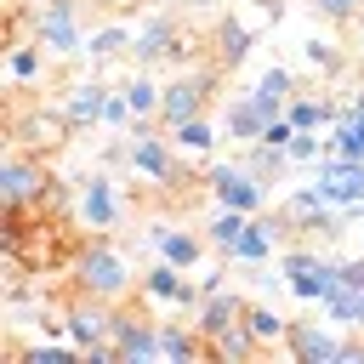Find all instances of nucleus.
I'll use <instances>...</instances> for the list:
<instances>
[{
	"instance_id": "37",
	"label": "nucleus",
	"mask_w": 364,
	"mask_h": 364,
	"mask_svg": "<svg viewBox=\"0 0 364 364\" xmlns=\"http://www.w3.org/2000/svg\"><path fill=\"white\" fill-rule=\"evenodd\" d=\"M341 284H358V290H364V250L341 262Z\"/></svg>"
},
{
	"instance_id": "33",
	"label": "nucleus",
	"mask_w": 364,
	"mask_h": 364,
	"mask_svg": "<svg viewBox=\"0 0 364 364\" xmlns=\"http://www.w3.org/2000/svg\"><path fill=\"white\" fill-rule=\"evenodd\" d=\"M301 63H307L313 74H330V80H336V74L347 68V57H341V51H336L330 40H301Z\"/></svg>"
},
{
	"instance_id": "38",
	"label": "nucleus",
	"mask_w": 364,
	"mask_h": 364,
	"mask_svg": "<svg viewBox=\"0 0 364 364\" xmlns=\"http://www.w3.org/2000/svg\"><path fill=\"white\" fill-rule=\"evenodd\" d=\"M199 290H205V296H216V290H228V284H222V267H199Z\"/></svg>"
},
{
	"instance_id": "32",
	"label": "nucleus",
	"mask_w": 364,
	"mask_h": 364,
	"mask_svg": "<svg viewBox=\"0 0 364 364\" xmlns=\"http://www.w3.org/2000/svg\"><path fill=\"white\" fill-rule=\"evenodd\" d=\"M119 91H125V102H131V114H136V119H159V85L148 80V68H136Z\"/></svg>"
},
{
	"instance_id": "18",
	"label": "nucleus",
	"mask_w": 364,
	"mask_h": 364,
	"mask_svg": "<svg viewBox=\"0 0 364 364\" xmlns=\"http://www.w3.org/2000/svg\"><path fill=\"white\" fill-rule=\"evenodd\" d=\"M205 353H210V341L199 336L193 318H159V358L188 364V358H205Z\"/></svg>"
},
{
	"instance_id": "40",
	"label": "nucleus",
	"mask_w": 364,
	"mask_h": 364,
	"mask_svg": "<svg viewBox=\"0 0 364 364\" xmlns=\"http://www.w3.org/2000/svg\"><path fill=\"white\" fill-rule=\"evenodd\" d=\"M358 51H364V17H358Z\"/></svg>"
},
{
	"instance_id": "6",
	"label": "nucleus",
	"mask_w": 364,
	"mask_h": 364,
	"mask_svg": "<svg viewBox=\"0 0 364 364\" xmlns=\"http://www.w3.org/2000/svg\"><path fill=\"white\" fill-rule=\"evenodd\" d=\"M188 267H176V262H154V267H142L136 273V290H142V301H154V307H176V313H193L199 301H205V290H199V279H182Z\"/></svg>"
},
{
	"instance_id": "30",
	"label": "nucleus",
	"mask_w": 364,
	"mask_h": 364,
	"mask_svg": "<svg viewBox=\"0 0 364 364\" xmlns=\"http://www.w3.org/2000/svg\"><path fill=\"white\" fill-rule=\"evenodd\" d=\"M324 318L341 324V330H364V290H358V284H341V290L324 301Z\"/></svg>"
},
{
	"instance_id": "9",
	"label": "nucleus",
	"mask_w": 364,
	"mask_h": 364,
	"mask_svg": "<svg viewBox=\"0 0 364 364\" xmlns=\"http://www.w3.org/2000/svg\"><path fill=\"white\" fill-rule=\"evenodd\" d=\"M114 301H102V296H91V290H80L68 307H63V324H68V341L85 353V347H97V341H108L114 336Z\"/></svg>"
},
{
	"instance_id": "24",
	"label": "nucleus",
	"mask_w": 364,
	"mask_h": 364,
	"mask_svg": "<svg viewBox=\"0 0 364 364\" xmlns=\"http://www.w3.org/2000/svg\"><path fill=\"white\" fill-rule=\"evenodd\" d=\"M205 341H210V353H205L210 364H216V358H256V353H262V341H256V330H250L245 318L228 324L222 336H205Z\"/></svg>"
},
{
	"instance_id": "29",
	"label": "nucleus",
	"mask_w": 364,
	"mask_h": 364,
	"mask_svg": "<svg viewBox=\"0 0 364 364\" xmlns=\"http://www.w3.org/2000/svg\"><path fill=\"white\" fill-rule=\"evenodd\" d=\"M245 210H228V205H216V216L205 222V239H210V250H222V256H233V245H239V233H245Z\"/></svg>"
},
{
	"instance_id": "22",
	"label": "nucleus",
	"mask_w": 364,
	"mask_h": 364,
	"mask_svg": "<svg viewBox=\"0 0 364 364\" xmlns=\"http://www.w3.org/2000/svg\"><path fill=\"white\" fill-rule=\"evenodd\" d=\"M131 40H136L131 23H102V28L85 34V57H91V63H114L119 51H131Z\"/></svg>"
},
{
	"instance_id": "8",
	"label": "nucleus",
	"mask_w": 364,
	"mask_h": 364,
	"mask_svg": "<svg viewBox=\"0 0 364 364\" xmlns=\"http://www.w3.org/2000/svg\"><path fill=\"white\" fill-rule=\"evenodd\" d=\"M74 131V119L63 108H17L11 114V148H28V154H51L63 148Z\"/></svg>"
},
{
	"instance_id": "34",
	"label": "nucleus",
	"mask_w": 364,
	"mask_h": 364,
	"mask_svg": "<svg viewBox=\"0 0 364 364\" xmlns=\"http://www.w3.org/2000/svg\"><path fill=\"white\" fill-rule=\"evenodd\" d=\"M245 165H250L256 176H284V171H290V154H284V148H273V142H250Z\"/></svg>"
},
{
	"instance_id": "16",
	"label": "nucleus",
	"mask_w": 364,
	"mask_h": 364,
	"mask_svg": "<svg viewBox=\"0 0 364 364\" xmlns=\"http://www.w3.org/2000/svg\"><path fill=\"white\" fill-rule=\"evenodd\" d=\"M273 119H279V114H273L256 91H239V97L228 102V114H222V131H228L233 142H245V148H250V142H262V131H267Z\"/></svg>"
},
{
	"instance_id": "13",
	"label": "nucleus",
	"mask_w": 364,
	"mask_h": 364,
	"mask_svg": "<svg viewBox=\"0 0 364 364\" xmlns=\"http://www.w3.org/2000/svg\"><path fill=\"white\" fill-rule=\"evenodd\" d=\"M188 28H176V17H148L136 23V40H131V63L136 68H159V63H176V46H182Z\"/></svg>"
},
{
	"instance_id": "4",
	"label": "nucleus",
	"mask_w": 364,
	"mask_h": 364,
	"mask_svg": "<svg viewBox=\"0 0 364 364\" xmlns=\"http://www.w3.org/2000/svg\"><path fill=\"white\" fill-rule=\"evenodd\" d=\"M85 6L80 0H40V11H34V40L51 51V57H74V51H85Z\"/></svg>"
},
{
	"instance_id": "31",
	"label": "nucleus",
	"mask_w": 364,
	"mask_h": 364,
	"mask_svg": "<svg viewBox=\"0 0 364 364\" xmlns=\"http://www.w3.org/2000/svg\"><path fill=\"white\" fill-rule=\"evenodd\" d=\"M171 142H176V154H193V159H205L210 148H216V125L199 114V119H182L176 131H171Z\"/></svg>"
},
{
	"instance_id": "28",
	"label": "nucleus",
	"mask_w": 364,
	"mask_h": 364,
	"mask_svg": "<svg viewBox=\"0 0 364 364\" xmlns=\"http://www.w3.org/2000/svg\"><path fill=\"white\" fill-rule=\"evenodd\" d=\"M46 57H51V51H46L40 40H17V46L6 51V68H11V80H17V85H34V80H40V68H46Z\"/></svg>"
},
{
	"instance_id": "11",
	"label": "nucleus",
	"mask_w": 364,
	"mask_h": 364,
	"mask_svg": "<svg viewBox=\"0 0 364 364\" xmlns=\"http://www.w3.org/2000/svg\"><path fill=\"white\" fill-rule=\"evenodd\" d=\"M284 233H290V216H284V210H279V216L256 210V216L245 222V233H239V245H233L228 262H239V267H262V262H273V250L284 245Z\"/></svg>"
},
{
	"instance_id": "27",
	"label": "nucleus",
	"mask_w": 364,
	"mask_h": 364,
	"mask_svg": "<svg viewBox=\"0 0 364 364\" xmlns=\"http://www.w3.org/2000/svg\"><path fill=\"white\" fill-rule=\"evenodd\" d=\"M250 91H256L273 114H284V102L296 97V80H290V68H284V63H267V68L256 74V85H250Z\"/></svg>"
},
{
	"instance_id": "35",
	"label": "nucleus",
	"mask_w": 364,
	"mask_h": 364,
	"mask_svg": "<svg viewBox=\"0 0 364 364\" xmlns=\"http://www.w3.org/2000/svg\"><path fill=\"white\" fill-rule=\"evenodd\" d=\"M318 6V17H330V23H358L364 17V0H313Z\"/></svg>"
},
{
	"instance_id": "12",
	"label": "nucleus",
	"mask_w": 364,
	"mask_h": 364,
	"mask_svg": "<svg viewBox=\"0 0 364 364\" xmlns=\"http://www.w3.org/2000/svg\"><path fill=\"white\" fill-rule=\"evenodd\" d=\"M108 341L119 347V358H125V364H154V358H159V318L119 307V313H114V336H108Z\"/></svg>"
},
{
	"instance_id": "41",
	"label": "nucleus",
	"mask_w": 364,
	"mask_h": 364,
	"mask_svg": "<svg viewBox=\"0 0 364 364\" xmlns=\"http://www.w3.org/2000/svg\"><path fill=\"white\" fill-rule=\"evenodd\" d=\"M358 250H364V245H358Z\"/></svg>"
},
{
	"instance_id": "15",
	"label": "nucleus",
	"mask_w": 364,
	"mask_h": 364,
	"mask_svg": "<svg viewBox=\"0 0 364 364\" xmlns=\"http://www.w3.org/2000/svg\"><path fill=\"white\" fill-rule=\"evenodd\" d=\"M284 353H290V358H301V364H341L347 341H341V336H330V330H324V324H313V318H296V324H290V336H284Z\"/></svg>"
},
{
	"instance_id": "17",
	"label": "nucleus",
	"mask_w": 364,
	"mask_h": 364,
	"mask_svg": "<svg viewBox=\"0 0 364 364\" xmlns=\"http://www.w3.org/2000/svg\"><path fill=\"white\" fill-rule=\"evenodd\" d=\"M108 97H114V85H102L97 74H91V80H74V85H68V97H63V114L74 119V131H85V125H102V108H108Z\"/></svg>"
},
{
	"instance_id": "20",
	"label": "nucleus",
	"mask_w": 364,
	"mask_h": 364,
	"mask_svg": "<svg viewBox=\"0 0 364 364\" xmlns=\"http://www.w3.org/2000/svg\"><path fill=\"white\" fill-rule=\"evenodd\" d=\"M245 307H250V301H245L239 290H216V296H205V301L193 307V324H199V336H222L228 324L245 318Z\"/></svg>"
},
{
	"instance_id": "5",
	"label": "nucleus",
	"mask_w": 364,
	"mask_h": 364,
	"mask_svg": "<svg viewBox=\"0 0 364 364\" xmlns=\"http://www.w3.org/2000/svg\"><path fill=\"white\" fill-rule=\"evenodd\" d=\"M205 188H210V199L228 205V210H245V216L267 210V176H256V171L239 165V159L210 165V171H205Z\"/></svg>"
},
{
	"instance_id": "25",
	"label": "nucleus",
	"mask_w": 364,
	"mask_h": 364,
	"mask_svg": "<svg viewBox=\"0 0 364 364\" xmlns=\"http://www.w3.org/2000/svg\"><path fill=\"white\" fill-rule=\"evenodd\" d=\"M330 148L364 159V102H341V119H336V131H330Z\"/></svg>"
},
{
	"instance_id": "26",
	"label": "nucleus",
	"mask_w": 364,
	"mask_h": 364,
	"mask_svg": "<svg viewBox=\"0 0 364 364\" xmlns=\"http://www.w3.org/2000/svg\"><path fill=\"white\" fill-rule=\"evenodd\" d=\"M245 57H250V28H245L239 17H222V23H216V63H222V68H239Z\"/></svg>"
},
{
	"instance_id": "19",
	"label": "nucleus",
	"mask_w": 364,
	"mask_h": 364,
	"mask_svg": "<svg viewBox=\"0 0 364 364\" xmlns=\"http://www.w3.org/2000/svg\"><path fill=\"white\" fill-rule=\"evenodd\" d=\"M154 245H159V256L165 262H176V267H199V256H205V233H193V228H171V222H159L154 233H148Z\"/></svg>"
},
{
	"instance_id": "10",
	"label": "nucleus",
	"mask_w": 364,
	"mask_h": 364,
	"mask_svg": "<svg viewBox=\"0 0 364 364\" xmlns=\"http://www.w3.org/2000/svg\"><path fill=\"white\" fill-rule=\"evenodd\" d=\"M74 216H80L91 233H108V228L119 222V193H114V176H108V171L80 176V188H74Z\"/></svg>"
},
{
	"instance_id": "7",
	"label": "nucleus",
	"mask_w": 364,
	"mask_h": 364,
	"mask_svg": "<svg viewBox=\"0 0 364 364\" xmlns=\"http://www.w3.org/2000/svg\"><path fill=\"white\" fill-rule=\"evenodd\" d=\"M313 182H318V193H324L330 205L364 216V159H353V154H324V159L313 165Z\"/></svg>"
},
{
	"instance_id": "1",
	"label": "nucleus",
	"mask_w": 364,
	"mask_h": 364,
	"mask_svg": "<svg viewBox=\"0 0 364 364\" xmlns=\"http://www.w3.org/2000/svg\"><path fill=\"white\" fill-rule=\"evenodd\" d=\"M216 74H222V63L210 57V63H188L171 85H159V131H176L182 119H199L205 102H210Z\"/></svg>"
},
{
	"instance_id": "39",
	"label": "nucleus",
	"mask_w": 364,
	"mask_h": 364,
	"mask_svg": "<svg viewBox=\"0 0 364 364\" xmlns=\"http://www.w3.org/2000/svg\"><path fill=\"white\" fill-rule=\"evenodd\" d=\"M91 6H102V11H119V6H125V0H91Z\"/></svg>"
},
{
	"instance_id": "36",
	"label": "nucleus",
	"mask_w": 364,
	"mask_h": 364,
	"mask_svg": "<svg viewBox=\"0 0 364 364\" xmlns=\"http://www.w3.org/2000/svg\"><path fill=\"white\" fill-rule=\"evenodd\" d=\"M131 119H136V114H131L125 91H114V97H108V108H102V125H108V131H131Z\"/></svg>"
},
{
	"instance_id": "3",
	"label": "nucleus",
	"mask_w": 364,
	"mask_h": 364,
	"mask_svg": "<svg viewBox=\"0 0 364 364\" xmlns=\"http://www.w3.org/2000/svg\"><path fill=\"white\" fill-rule=\"evenodd\" d=\"M131 267H125V256L114 250V245H85L80 256H74V284L80 290H91V296H102V301H125L131 296Z\"/></svg>"
},
{
	"instance_id": "21",
	"label": "nucleus",
	"mask_w": 364,
	"mask_h": 364,
	"mask_svg": "<svg viewBox=\"0 0 364 364\" xmlns=\"http://www.w3.org/2000/svg\"><path fill=\"white\" fill-rule=\"evenodd\" d=\"M284 119L296 131H318V125H336L341 119V102L336 97H290L284 102Z\"/></svg>"
},
{
	"instance_id": "2",
	"label": "nucleus",
	"mask_w": 364,
	"mask_h": 364,
	"mask_svg": "<svg viewBox=\"0 0 364 364\" xmlns=\"http://www.w3.org/2000/svg\"><path fill=\"white\" fill-rule=\"evenodd\" d=\"M284 284H290V296L296 301H307V307H324L336 290H341V262H330L324 250H284Z\"/></svg>"
},
{
	"instance_id": "14",
	"label": "nucleus",
	"mask_w": 364,
	"mask_h": 364,
	"mask_svg": "<svg viewBox=\"0 0 364 364\" xmlns=\"http://www.w3.org/2000/svg\"><path fill=\"white\" fill-rule=\"evenodd\" d=\"M46 188H51L46 165H40L28 148H11V154H6V165H0V193H6V205H34Z\"/></svg>"
},
{
	"instance_id": "23",
	"label": "nucleus",
	"mask_w": 364,
	"mask_h": 364,
	"mask_svg": "<svg viewBox=\"0 0 364 364\" xmlns=\"http://www.w3.org/2000/svg\"><path fill=\"white\" fill-rule=\"evenodd\" d=\"M245 324L256 330V341H262V353H267V347H284V336H290L296 318H284V313L267 307V301H250V307H245Z\"/></svg>"
}]
</instances>
